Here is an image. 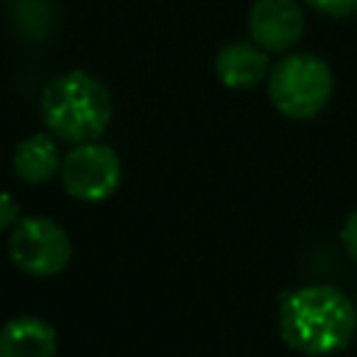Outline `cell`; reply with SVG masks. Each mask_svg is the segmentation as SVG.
Listing matches in <instances>:
<instances>
[{
	"instance_id": "obj_3",
	"label": "cell",
	"mask_w": 357,
	"mask_h": 357,
	"mask_svg": "<svg viewBox=\"0 0 357 357\" xmlns=\"http://www.w3.org/2000/svg\"><path fill=\"white\" fill-rule=\"evenodd\" d=\"M335 89L329 64L315 53H287L268 75V98L282 117L312 120L324 112Z\"/></svg>"
},
{
	"instance_id": "obj_12",
	"label": "cell",
	"mask_w": 357,
	"mask_h": 357,
	"mask_svg": "<svg viewBox=\"0 0 357 357\" xmlns=\"http://www.w3.org/2000/svg\"><path fill=\"white\" fill-rule=\"evenodd\" d=\"M340 243H343L346 254L357 262V209L346 218V223H343V229H340Z\"/></svg>"
},
{
	"instance_id": "obj_7",
	"label": "cell",
	"mask_w": 357,
	"mask_h": 357,
	"mask_svg": "<svg viewBox=\"0 0 357 357\" xmlns=\"http://www.w3.org/2000/svg\"><path fill=\"white\" fill-rule=\"evenodd\" d=\"M271 53L254 42H229L215 56V75L229 89H254L271 75Z\"/></svg>"
},
{
	"instance_id": "obj_11",
	"label": "cell",
	"mask_w": 357,
	"mask_h": 357,
	"mask_svg": "<svg viewBox=\"0 0 357 357\" xmlns=\"http://www.w3.org/2000/svg\"><path fill=\"white\" fill-rule=\"evenodd\" d=\"M20 220V206H17V198L6 190H0V231L17 226Z\"/></svg>"
},
{
	"instance_id": "obj_5",
	"label": "cell",
	"mask_w": 357,
	"mask_h": 357,
	"mask_svg": "<svg viewBox=\"0 0 357 357\" xmlns=\"http://www.w3.org/2000/svg\"><path fill=\"white\" fill-rule=\"evenodd\" d=\"M61 187L70 198L86 201V204H100L114 195L120 187L123 165L114 148L103 142H81L73 145V151L61 159Z\"/></svg>"
},
{
	"instance_id": "obj_9",
	"label": "cell",
	"mask_w": 357,
	"mask_h": 357,
	"mask_svg": "<svg viewBox=\"0 0 357 357\" xmlns=\"http://www.w3.org/2000/svg\"><path fill=\"white\" fill-rule=\"evenodd\" d=\"M61 153L53 137L47 134H31L22 142H17L11 165L20 181L25 184H45L61 170Z\"/></svg>"
},
{
	"instance_id": "obj_8",
	"label": "cell",
	"mask_w": 357,
	"mask_h": 357,
	"mask_svg": "<svg viewBox=\"0 0 357 357\" xmlns=\"http://www.w3.org/2000/svg\"><path fill=\"white\" fill-rule=\"evenodd\" d=\"M56 329L36 318L20 315L0 329V357H56Z\"/></svg>"
},
{
	"instance_id": "obj_10",
	"label": "cell",
	"mask_w": 357,
	"mask_h": 357,
	"mask_svg": "<svg viewBox=\"0 0 357 357\" xmlns=\"http://www.w3.org/2000/svg\"><path fill=\"white\" fill-rule=\"evenodd\" d=\"M310 8L326 17H349L357 14V0H304Z\"/></svg>"
},
{
	"instance_id": "obj_2",
	"label": "cell",
	"mask_w": 357,
	"mask_h": 357,
	"mask_svg": "<svg viewBox=\"0 0 357 357\" xmlns=\"http://www.w3.org/2000/svg\"><path fill=\"white\" fill-rule=\"evenodd\" d=\"M45 128L64 142H95L112 123L109 89L84 70H70L53 78L39 100Z\"/></svg>"
},
{
	"instance_id": "obj_4",
	"label": "cell",
	"mask_w": 357,
	"mask_h": 357,
	"mask_svg": "<svg viewBox=\"0 0 357 357\" xmlns=\"http://www.w3.org/2000/svg\"><path fill=\"white\" fill-rule=\"evenodd\" d=\"M8 257L11 262L36 279H47L61 273L73 257L70 234L53 220L42 215H31L17 220L8 237Z\"/></svg>"
},
{
	"instance_id": "obj_1",
	"label": "cell",
	"mask_w": 357,
	"mask_h": 357,
	"mask_svg": "<svg viewBox=\"0 0 357 357\" xmlns=\"http://www.w3.org/2000/svg\"><path fill=\"white\" fill-rule=\"evenodd\" d=\"M357 332V307L335 284H304L279 298V335L307 357L343 351Z\"/></svg>"
},
{
	"instance_id": "obj_6",
	"label": "cell",
	"mask_w": 357,
	"mask_h": 357,
	"mask_svg": "<svg viewBox=\"0 0 357 357\" xmlns=\"http://www.w3.org/2000/svg\"><path fill=\"white\" fill-rule=\"evenodd\" d=\"M251 42L268 53H287L304 33V11L296 0H254L248 8Z\"/></svg>"
}]
</instances>
